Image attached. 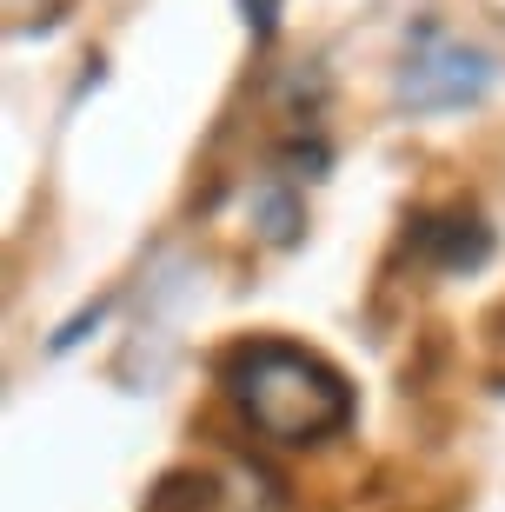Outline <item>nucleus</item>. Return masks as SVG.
<instances>
[{
	"label": "nucleus",
	"instance_id": "f257e3e1",
	"mask_svg": "<svg viewBox=\"0 0 505 512\" xmlns=\"http://www.w3.org/2000/svg\"><path fill=\"white\" fill-rule=\"evenodd\" d=\"M220 386L233 413L273 446H319L353 419L346 373L293 340H240L220 360Z\"/></svg>",
	"mask_w": 505,
	"mask_h": 512
},
{
	"label": "nucleus",
	"instance_id": "f03ea898",
	"mask_svg": "<svg viewBox=\"0 0 505 512\" xmlns=\"http://www.w3.org/2000/svg\"><path fill=\"white\" fill-rule=\"evenodd\" d=\"M486 87H492V54H479V47H466V40H452L446 27H432V20L406 40L399 80H393L399 107H412V114L472 107V100H486Z\"/></svg>",
	"mask_w": 505,
	"mask_h": 512
},
{
	"label": "nucleus",
	"instance_id": "7ed1b4c3",
	"mask_svg": "<svg viewBox=\"0 0 505 512\" xmlns=\"http://www.w3.org/2000/svg\"><path fill=\"white\" fill-rule=\"evenodd\" d=\"M412 240H419V253H426L439 273H472V266L492 260V227H486V213H472V207L426 213Z\"/></svg>",
	"mask_w": 505,
	"mask_h": 512
},
{
	"label": "nucleus",
	"instance_id": "20e7f679",
	"mask_svg": "<svg viewBox=\"0 0 505 512\" xmlns=\"http://www.w3.org/2000/svg\"><path fill=\"white\" fill-rule=\"evenodd\" d=\"M253 227L273 240V247H293L300 240V227H306V213H300V200H293V187H260L253 193Z\"/></svg>",
	"mask_w": 505,
	"mask_h": 512
},
{
	"label": "nucleus",
	"instance_id": "39448f33",
	"mask_svg": "<svg viewBox=\"0 0 505 512\" xmlns=\"http://www.w3.org/2000/svg\"><path fill=\"white\" fill-rule=\"evenodd\" d=\"M147 512H226V506H220V486L213 479L173 473V479H160V493L147 499Z\"/></svg>",
	"mask_w": 505,
	"mask_h": 512
},
{
	"label": "nucleus",
	"instance_id": "423d86ee",
	"mask_svg": "<svg viewBox=\"0 0 505 512\" xmlns=\"http://www.w3.org/2000/svg\"><path fill=\"white\" fill-rule=\"evenodd\" d=\"M240 14H246V27H253V40H273L280 34L286 0H240Z\"/></svg>",
	"mask_w": 505,
	"mask_h": 512
}]
</instances>
